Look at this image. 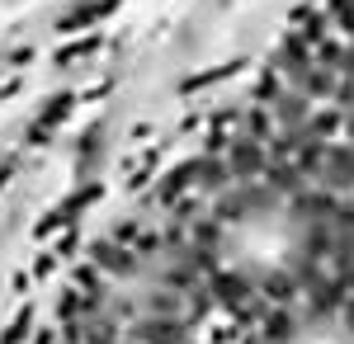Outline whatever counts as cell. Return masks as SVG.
Segmentation results:
<instances>
[{
  "label": "cell",
  "instance_id": "7a4b0ae2",
  "mask_svg": "<svg viewBox=\"0 0 354 344\" xmlns=\"http://www.w3.org/2000/svg\"><path fill=\"white\" fill-rule=\"evenodd\" d=\"M302 335V316L293 307H265L260 316V340L265 344H298Z\"/></svg>",
  "mask_w": 354,
  "mask_h": 344
},
{
  "label": "cell",
  "instance_id": "6da1fadb",
  "mask_svg": "<svg viewBox=\"0 0 354 344\" xmlns=\"http://www.w3.org/2000/svg\"><path fill=\"white\" fill-rule=\"evenodd\" d=\"M133 344H189V316H137Z\"/></svg>",
  "mask_w": 354,
  "mask_h": 344
}]
</instances>
